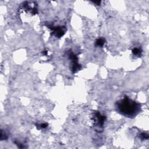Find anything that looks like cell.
I'll list each match as a JSON object with an SVG mask.
<instances>
[{
	"label": "cell",
	"mask_w": 149,
	"mask_h": 149,
	"mask_svg": "<svg viewBox=\"0 0 149 149\" xmlns=\"http://www.w3.org/2000/svg\"><path fill=\"white\" fill-rule=\"evenodd\" d=\"M105 43V40L103 38H99L95 42V45L96 46H99V47H102L104 45V44Z\"/></svg>",
	"instance_id": "obj_5"
},
{
	"label": "cell",
	"mask_w": 149,
	"mask_h": 149,
	"mask_svg": "<svg viewBox=\"0 0 149 149\" xmlns=\"http://www.w3.org/2000/svg\"><path fill=\"white\" fill-rule=\"evenodd\" d=\"M132 53L135 56H140L142 53V50L139 48H134L132 50Z\"/></svg>",
	"instance_id": "obj_4"
},
{
	"label": "cell",
	"mask_w": 149,
	"mask_h": 149,
	"mask_svg": "<svg viewBox=\"0 0 149 149\" xmlns=\"http://www.w3.org/2000/svg\"><path fill=\"white\" fill-rule=\"evenodd\" d=\"M106 118L101 115L99 112H95L94 114V122L95 124L98 125V126H101L103 125Z\"/></svg>",
	"instance_id": "obj_2"
},
{
	"label": "cell",
	"mask_w": 149,
	"mask_h": 149,
	"mask_svg": "<svg viewBox=\"0 0 149 149\" xmlns=\"http://www.w3.org/2000/svg\"><path fill=\"white\" fill-rule=\"evenodd\" d=\"M117 107L121 114L129 117L135 116L140 109L139 104L128 97H125L118 102Z\"/></svg>",
	"instance_id": "obj_1"
},
{
	"label": "cell",
	"mask_w": 149,
	"mask_h": 149,
	"mask_svg": "<svg viewBox=\"0 0 149 149\" xmlns=\"http://www.w3.org/2000/svg\"><path fill=\"white\" fill-rule=\"evenodd\" d=\"M38 126H40V127L42 129L46 128L47 126V124H40V125H38Z\"/></svg>",
	"instance_id": "obj_6"
},
{
	"label": "cell",
	"mask_w": 149,
	"mask_h": 149,
	"mask_svg": "<svg viewBox=\"0 0 149 149\" xmlns=\"http://www.w3.org/2000/svg\"><path fill=\"white\" fill-rule=\"evenodd\" d=\"M53 30V33L55 36L57 37H62L64 34V29L61 27H54V29H52Z\"/></svg>",
	"instance_id": "obj_3"
}]
</instances>
